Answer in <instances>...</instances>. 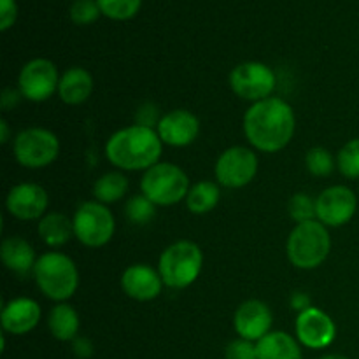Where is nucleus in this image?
I'll use <instances>...</instances> for the list:
<instances>
[{
    "instance_id": "nucleus-20",
    "label": "nucleus",
    "mask_w": 359,
    "mask_h": 359,
    "mask_svg": "<svg viewBox=\"0 0 359 359\" xmlns=\"http://www.w3.org/2000/svg\"><path fill=\"white\" fill-rule=\"evenodd\" d=\"M93 91V77L83 67H72L60 77L58 97L69 105H79L90 98Z\"/></svg>"
},
{
    "instance_id": "nucleus-36",
    "label": "nucleus",
    "mask_w": 359,
    "mask_h": 359,
    "mask_svg": "<svg viewBox=\"0 0 359 359\" xmlns=\"http://www.w3.org/2000/svg\"><path fill=\"white\" fill-rule=\"evenodd\" d=\"M20 97H23L21 95L20 90H6L2 93V97H0V102H2V107L4 109H9V107H14V105H18V102H20Z\"/></svg>"
},
{
    "instance_id": "nucleus-26",
    "label": "nucleus",
    "mask_w": 359,
    "mask_h": 359,
    "mask_svg": "<svg viewBox=\"0 0 359 359\" xmlns=\"http://www.w3.org/2000/svg\"><path fill=\"white\" fill-rule=\"evenodd\" d=\"M337 167L347 179H359V139H353L337 154Z\"/></svg>"
},
{
    "instance_id": "nucleus-30",
    "label": "nucleus",
    "mask_w": 359,
    "mask_h": 359,
    "mask_svg": "<svg viewBox=\"0 0 359 359\" xmlns=\"http://www.w3.org/2000/svg\"><path fill=\"white\" fill-rule=\"evenodd\" d=\"M287 210H290L291 219H294L297 223L318 219V214H316V200H312L311 196L305 195V193L294 195L293 198L290 200Z\"/></svg>"
},
{
    "instance_id": "nucleus-15",
    "label": "nucleus",
    "mask_w": 359,
    "mask_h": 359,
    "mask_svg": "<svg viewBox=\"0 0 359 359\" xmlns=\"http://www.w3.org/2000/svg\"><path fill=\"white\" fill-rule=\"evenodd\" d=\"M272 311L259 300H248L235 311L233 326L238 339L259 342L272 328Z\"/></svg>"
},
{
    "instance_id": "nucleus-9",
    "label": "nucleus",
    "mask_w": 359,
    "mask_h": 359,
    "mask_svg": "<svg viewBox=\"0 0 359 359\" xmlns=\"http://www.w3.org/2000/svg\"><path fill=\"white\" fill-rule=\"evenodd\" d=\"M276 83L273 70L262 62L241 63L230 74V86L233 93L252 104L270 98L276 90Z\"/></svg>"
},
{
    "instance_id": "nucleus-4",
    "label": "nucleus",
    "mask_w": 359,
    "mask_h": 359,
    "mask_svg": "<svg viewBox=\"0 0 359 359\" xmlns=\"http://www.w3.org/2000/svg\"><path fill=\"white\" fill-rule=\"evenodd\" d=\"M34 277L39 290L55 302L69 300L79 286V272L76 263L63 252L51 251L37 258Z\"/></svg>"
},
{
    "instance_id": "nucleus-39",
    "label": "nucleus",
    "mask_w": 359,
    "mask_h": 359,
    "mask_svg": "<svg viewBox=\"0 0 359 359\" xmlns=\"http://www.w3.org/2000/svg\"><path fill=\"white\" fill-rule=\"evenodd\" d=\"M319 359H349V358L344 356V354H326V356H323Z\"/></svg>"
},
{
    "instance_id": "nucleus-13",
    "label": "nucleus",
    "mask_w": 359,
    "mask_h": 359,
    "mask_svg": "<svg viewBox=\"0 0 359 359\" xmlns=\"http://www.w3.org/2000/svg\"><path fill=\"white\" fill-rule=\"evenodd\" d=\"M294 333L297 340L309 349H326L337 339L335 321L321 309L309 307L300 312L294 321Z\"/></svg>"
},
{
    "instance_id": "nucleus-27",
    "label": "nucleus",
    "mask_w": 359,
    "mask_h": 359,
    "mask_svg": "<svg viewBox=\"0 0 359 359\" xmlns=\"http://www.w3.org/2000/svg\"><path fill=\"white\" fill-rule=\"evenodd\" d=\"M305 165L316 177H328L335 170V158L325 147H312L305 156Z\"/></svg>"
},
{
    "instance_id": "nucleus-11",
    "label": "nucleus",
    "mask_w": 359,
    "mask_h": 359,
    "mask_svg": "<svg viewBox=\"0 0 359 359\" xmlns=\"http://www.w3.org/2000/svg\"><path fill=\"white\" fill-rule=\"evenodd\" d=\"M58 69L51 60L46 58L30 60L21 69L20 77H18V88L21 95L30 102L49 100L58 91Z\"/></svg>"
},
{
    "instance_id": "nucleus-37",
    "label": "nucleus",
    "mask_w": 359,
    "mask_h": 359,
    "mask_svg": "<svg viewBox=\"0 0 359 359\" xmlns=\"http://www.w3.org/2000/svg\"><path fill=\"white\" fill-rule=\"evenodd\" d=\"M291 305H293V309H297V311L304 312L311 307V298L305 297L304 293H297L291 298Z\"/></svg>"
},
{
    "instance_id": "nucleus-17",
    "label": "nucleus",
    "mask_w": 359,
    "mask_h": 359,
    "mask_svg": "<svg viewBox=\"0 0 359 359\" xmlns=\"http://www.w3.org/2000/svg\"><path fill=\"white\" fill-rule=\"evenodd\" d=\"M163 280L153 266L137 263L128 266L121 276V290L126 297L139 302L154 300L161 293Z\"/></svg>"
},
{
    "instance_id": "nucleus-8",
    "label": "nucleus",
    "mask_w": 359,
    "mask_h": 359,
    "mask_svg": "<svg viewBox=\"0 0 359 359\" xmlns=\"http://www.w3.org/2000/svg\"><path fill=\"white\" fill-rule=\"evenodd\" d=\"M14 156L27 168H44L58 158L60 140L51 130L32 126L14 139Z\"/></svg>"
},
{
    "instance_id": "nucleus-3",
    "label": "nucleus",
    "mask_w": 359,
    "mask_h": 359,
    "mask_svg": "<svg viewBox=\"0 0 359 359\" xmlns=\"http://www.w3.org/2000/svg\"><path fill=\"white\" fill-rule=\"evenodd\" d=\"M332 249L328 228L318 219L298 223L287 238V258L291 265L302 270H312L323 265Z\"/></svg>"
},
{
    "instance_id": "nucleus-23",
    "label": "nucleus",
    "mask_w": 359,
    "mask_h": 359,
    "mask_svg": "<svg viewBox=\"0 0 359 359\" xmlns=\"http://www.w3.org/2000/svg\"><path fill=\"white\" fill-rule=\"evenodd\" d=\"M48 326L56 340L70 342V340H76L77 332H79V316H77L76 309L70 305L58 304L49 312Z\"/></svg>"
},
{
    "instance_id": "nucleus-25",
    "label": "nucleus",
    "mask_w": 359,
    "mask_h": 359,
    "mask_svg": "<svg viewBox=\"0 0 359 359\" xmlns=\"http://www.w3.org/2000/svg\"><path fill=\"white\" fill-rule=\"evenodd\" d=\"M126 189H128V179L121 174V172H109V174L102 175L93 186L95 198L100 203H112L118 202L125 196Z\"/></svg>"
},
{
    "instance_id": "nucleus-28",
    "label": "nucleus",
    "mask_w": 359,
    "mask_h": 359,
    "mask_svg": "<svg viewBox=\"0 0 359 359\" xmlns=\"http://www.w3.org/2000/svg\"><path fill=\"white\" fill-rule=\"evenodd\" d=\"M105 16L112 20H128L139 11L142 0H97Z\"/></svg>"
},
{
    "instance_id": "nucleus-14",
    "label": "nucleus",
    "mask_w": 359,
    "mask_h": 359,
    "mask_svg": "<svg viewBox=\"0 0 359 359\" xmlns=\"http://www.w3.org/2000/svg\"><path fill=\"white\" fill-rule=\"evenodd\" d=\"M48 203L49 198L46 189L34 182H21V184L13 186L6 198L7 212L21 221L44 217Z\"/></svg>"
},
{
    "instance_id": "nucleus-31",
    "label": "nucleus",
    "mask_w": 359,
    "mask_h": 359,
    "mask_svg": "<svg viewBox=\"0 0 359 359\" xmlns=\"http://www.w3.org/2000/svg\"><path fill=\"white\" fill-rule=\"evenodd\" d=\"M100 13L102 11L97 0H76L70 7V18L77 25L93 23Z\"/></svg>"
},
{
    "instance_id": "nucleus-35",
    "label": "nucleus",
    "mask_w": 359,
    "mask_h": 359,
    "mask_svg": "<svg viewBox=\"0 0 359 359\" xmlns=\"http://www.w3.org/2000/svg\"><path fill=\"white\" fill-rule=\"evenodd\" d=\"M74 353H76V356L81 359L91 358V354H93V344L88 339H83V337H81V339H76L74 340Z\"/></svg>"
},
{
    "instance_id": "nucleus-12",
    "label": "nucleus",
    "mask_w": 359,
    "mask_h": 359,
    "mask_svg": "<svg viewBox=\"0 0 359 359\" xmlns=\"http://www.w3.org/2000/svg\"><path fill=\"white\" fill-rule=\"evenodd\" d=\"M358 209V198L347 186L326 188L316 198L318 221L325 226H344L354 217Z\"/></svg>"
},
{
    "instance_id": "nucleus-34",
    "label": "nucleus",
    "mask_w": 359,
    "mask_h": 359,
    "mask_svg": "<svg viewBox=\"0 0 359 359\" xmlns=\"http://www.w3.org/2000/svg\"><path fill=\"white\" fill-rule=\"evenodd\" d=\"M160 119H158V109L154 107L153 104H146L139 109L137 112V123L135 125H142V126H149V128H154L158 126Z\"/></svg>"
},
{
    "instance_id": "nucleus-24",
    "label": "nucleus",
    "mask_w": 359,
    "mask_h": 359,
    "mask_svg": "<svg viewBox=\"0 0 359 359\" xmlns=\"http://www.w3.org/2000/svg\"><path fill=\"white\" fill-rule=\"evenodd\" d=\"M221 191L216 182L200 181L189 188L188 196H186V205L193 214H207L219 203Z\"/></svg>"
},
{
    "instance_id": "nucleus-38",
    "label": "nucleus",
    "mask_w": 359,
    "mask_h": 359,
    "mask_svg": "<svg viewBox=\"0 0 359 359\" xmlns=\"http://www.w3.org/2000/svg\"><path fill=\"white\" fill-rule=\"evenodd\" d=\"M0 142L6 144L9 140V125H7L6 119H0Z\"/></svg>"
},
{
    "instance_id": "nucleus-21",
    "label": "nucleus",
    "mask_w": 359,
    "mask_h": 359,
    "mask_svg": "<svg viewBox=\"0 0 359 359\" xmlns=\"http://www.w3.org/2000/svg\"><path fill=\"white\" fill-rule=\"evenodd\" d=\"M258 359H304L300 342L286 332H270L256 342Z\"/></svg>"
},
{
    "instance_id": "nucleus-2",
    "label": "nucleus",
    "mask_w": 359,
    "mask_h": 359,
    "mask_svg": "<svg viewBox=\"0 0 359 359\" xmlns=\"http://www.w3.org/2000/svg\"><path fill=\"white\" fill-rule=\"evenodd\" d=\"M161 146L156 130L132 125L112 133L105 144V156L121 170H149L160 160Z\"/></svg>"
},
{
    "instance_id": "nucleus-32",
    "label": "nucleus",
    "mask_w": 359,
    "mask_h": 359,
    "mask_svg": "<svg viewBox=\"0 0 359 359\" xmlns=\"http://www.w3.org/2000/svg\"><path fill=\"white\" fill-rule=\"evenodd\" d=\"M224 358L226 359H258L256 344L249 342V340H244V339L233 340V342L228 344L226 351H224Z\"/></svg>"
},
{
    "instance_id": "nucleus-18",
    "label": "nucleus",
    "mask_w": 359,
    "mask_h": 359,
    "mask_svg": "<svg viewBox=\"0 0 359 359\" xmlns=\"http://www.w3.org/2000/svg\"><path fill=\"white\" fill-rule=\"evenodd\" d=\"M41 321V307L32 298H16L2 307L0 323L4 332L13 335H25L32 332Z\"/></svg>"
},
{
    "instance_id": "nucleus-1",
    "label": "nucleus",
    "mask_w": 359,
    "mask_h": 359,
    "mask_svg": "<svg viewBox=\"0 0 359 359\" xmlns=\"http://www.w3.org/2000/svg\"><path fill=\"white\" fill-rule=\"evenodd\" d=\"M294 111L286 100L277 97L256 102L244 116V133L252 147L263 153H277L294 135Z\"/></svg>"
},
{
    "instance_id": "nucleus-5",
    "label": "nucleus",
    "mask_w": 359,
    "mask_h": 359,
    "mask_svg": "<svg viewBox=\"0 0 359 359\" xmlns=\"http://www.w3.org/2000/svg\"><path fill=\"white\" fill-rule=\"evenodd\" d=\"M202 265V249L195 242L179 241L161 252L158 272L165 286L170 290H184L198 279Z\"/></svg>"
},
{
    "instance_id": "nucleus-19",
    "label": "nucleus",
    "mask_w": 359,
    "mask_h": 359,
    "mask_svg": "<svg viewBox=\"0 0 359 359\" xmlns=\"http://www.w3.org/2000/svg\"><path fill=\"white\" fill-rule=\"evenodd\" d=\"M0 258L6 269L18 276H27L28 272H34V266L37 263L35 251L28 241L23 237H6L0 244Z\"/></svg>"
},
{
    "instance_id": "nucleus-6",
    "label": "nucleus",
    "mask_w": 359,
    "mask_h": 359,
    "mask_svg": "<svg viewBox=\"0 0 359 359\" xmlns=\"http://www.w3.org/2000/svg\"><path fill=\"white\" fill-rule=\"evenodd\" d=\"M140 189L154 205H175L188 196L189 179L177 165L156 163L144 172Z\"/></svg>"
},
{
    "instance_id": "nucleus-10",
    "label": "nucleus",
    "mask_w": 359,
    "mask_h": 359,
    "mask_svg": "<svg viewBox=\"0 0 359 359\" xmlns=\"http://www.w3.org/2000/svg\"><path fill=\"white\" fill-rule=\"evenodd\" d=\"M214 172L217 182L224 188H244L258 172V156L249 147H230L217 158Z\"/></svg>"
},
{
    "instance_id": "nucleus-7",
    "label": "nucleus",
    "mask_w": 359,
    "mask_h": 359,
    "mask_svg": "<svg viewBox=\"0 0 359 359\" xmlns=\"http://www.w3.org/2000/svg\"><path fill=\"white\" fill-rule=\"evenodd\" d=\"M74 237L86 248L109 244L116 230L111 209L100 202H84L74 214Z\"/></svg>"
},
{
    "instance_id": "nucleus-33",
    "label": "nucleus",
    "mask_w": 359,
    "mask_h": 359,
    "mask_svg": "<svg viewBox=\"0 0 359 359\" xmlns=\"http://www.w3.org/2000/svg\"><path fill=\"white\" fill-rule=\"evenodd\" d=\"M18 7L14 0H0V30H7L16 21Z\"/></svg>"
},
{
    "instance_id": "nucleus-22",
    "label": "nucleus",
    "mask_w": 359,
    "mask_h": 359,
    "mask_svg": "<svg viewBox=\"0 0 359 359\" xmlns=\"http://www.w3.org/2000/svg\"><path fill=\"white\" fill-rule=\"evenodd\" d=\"M39 237L49 245V248H60L65 245L74 235V223L62 212L46 214L39 221Z\"/></svg>"
},
{
    "instance_id": "nucleus-29",
    "label": "nucleus",
    "mask_w": 359,
    "mask_h": 359,
    "mask_svg": "<svg viewBox=\"0 0 359 359\" xmlns=\"http://www.w3.org/2000/svg\"><path fill=\"white\" fill-rule=\"evenodd\" d=\"M154 207L156 205H154L147 196L137 195L128 200V203H126L125 207V212L130 221H133V223L137 224H144V223H149V221L154 217V212H156Z\"/></svg>"
},
{
    "instance_id": "nucleus-16",
    "label": "nucleus",
    "mask_w": 359,
    "mask_h": 359,
    "mask_svg": "<svg viewBox=\"0 0 359 359\" xmlns=\"http://www.w3.org/2000/svg\"><path fill=\"white\" fill-rule=\"evenodd\" d=\"M161 142L174 147L189 146L200 133V121L193 112L186 109H175L161 116L156 126Z\"/></svg>"
}]
</instances>
